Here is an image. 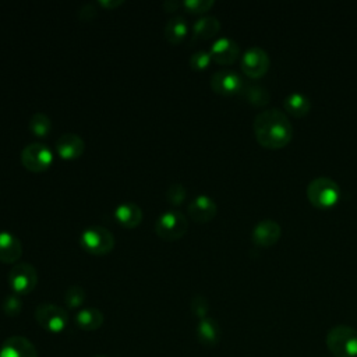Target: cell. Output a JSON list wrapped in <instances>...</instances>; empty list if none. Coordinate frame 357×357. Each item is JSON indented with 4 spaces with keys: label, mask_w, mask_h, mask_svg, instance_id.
Wrapping results in <instances>:
<instances>
[{
    "label": "cell",
    "mask_w": 357,
    "mask_h": 357,
    "mask_svg": "<svg viewBox=\"0 0 357 357\" xmlns=\"http://www.w3.org/2000/svg\"><path fill=\"white\" fill-rule=\"evenodd\" d=\"M188 230L187 216L178 209H167L160 213L155 222L156 234L167 241L183 237Z\"/></svg>",
    "instance_id": "5b68a950"
},
{
    "label": "cell",
    "mask_w": 357,
    "mask_h": 357,
    "mask_svg": "<svg viewBox=\"0 0 357 357\" xmlns=\"http://www.w3.org/2000/svg\"><path fill=\"white\" fill-rule=\"evenodd\" d=\"M123 3H124L123 0H99L98 1V4H100L102 7H106V8H114Z\"/></svg>",
    "instance_id": "d6a6232c"
},
{
    "label": "cell",
    "mask_w": 357,
    "mask_h": 357,
    "mask_svg": "<svg viewBox=\"0 0 357 357\" xmlns=\"http://www.w3.org/2000/svg\"><path fill=\"white\" fill-rule=\"evenodd\" d=\"M113 233L100 225H92L85 227L79 236L81 247L93 255L109 254L114 247Z\"/></svg>",
    "instance_id": "3957f363"
},
{
    "label": "cell",
    "mask_w": 357,
    "mask_h": 357,
    "mask_svg": "<svg viewBox=\"0 0 357 357\" xmlns=\"http://www.w3.org/2000/svg\"><path fill=\"white\" fill-rule=\"evenodd\" d=\"M0 357H38L33 343L25 336H10L0 349Z\"/></svg>",
    "instance_id": "4fadbf2b"
},
{
    "label": "cell",
    "mask_w": 357,
    "mask_h": 357,
    "mask_svg": "<svg viewBox=\"0 0 357 357\" xmlns=\"http://www.w3.org/2000/svg\"><path fill=\"white\" fill-rule=\"evenodd\" d=\"M187 197V188L181 183H173L166 190V199L172 205H181Z\"/></svg>",
    "instance_id": "4316f807"
},
{
    "label": "cell",
    "mask_w": 357,
    "mask_h": 357,
    "mask_svg": "<svg viewBox=\"0 0 357 357\" xmlns=\"http://www.w3.org/2000/svg\"><path fill=\"white\" fill-rule=\"evenodd\" d=\"M142 216L141 206L131 201L121 202L114 208V218L121 226L128 229L137 227L142 222Z\"/></svg>",
    "instance_id": "e0dca14e"
},
{
    "label": "cell",
    "mask_w": 357,
    "mask_h": 357,
    "mask_svg": "<svg viewBox=\"0 0 357 357\" xmlns=\"http://www.w3.org/2000/svg\"><path fill=\"white\" fill-rule=\"evenodd\" d=\"M326 346L335 357H357V331L349 325H336L326 335Z\"/></svg>",
    "instance_id": "7a4b0ae2"
},
{
    "label": "cell",
    "mask_w": 357,
    "mask_h": 357,
    "mask_svg": "<svg viewBox=\"0 0 357 357\" xmlns=\"http://www.w3.org/2000/svg\"><path fill=\"white\" fill-rule=\"evenodd\" d=\"M195 333H197L198 342L206 347L216 346L220 340L219 324L211 317H205L198 321Z\"/></svg>",
    "instance_id": "ac0fdd59"
},
{
    "label": "cell",
    "mask_w": 357,
    "mask_h": 357,
    "mask_svg": "<svg viewBox=\"0 0 357 357\" xmlns=\"http://www.w3.org/2000/svg\"><path fill=\"white\" fill-rule=\"evenodd\" d=\"M98 357H103V356H98Z\"/></svg>",
    "instance_id": "836d02e7"
},
{
    "label": "cell",
    "mask_w": 357,
    "mask_h": 357,
    "mask_svg": "<svg viewBox=\"0 0 357 357\" xmlns=\"http://www.w3.org/2000/svg\"><path fill=\"white\" fill-rule=\"evenodd\" d=\"M29 131L36 137H45L52 130V120L42 112H35L28 120Z\"/></svg>",
    "instance_id": "cb8c5ba5"
},
{
    "label": "cell",
    "mask_w": 357,
    "mask_h": 357,
    "mask_svg": "<svg viewBox=\"0 0 357 357\" xmlns=\"http://www.w3.org/2000/svg\"><path fill=\"white\" fill-rule=\"evenodd\" d=\"M250 103L257 105V106H262L268 102L269 99V92L265 86L259 85V84H245L241 88L240 92Z\"/></svg>",
    "instance_id": "603a6c76"
},
{
    "label": "cell",
    "mask_w": 357,
    "mask_h": 357,
    "mask_svg": "<svg viewBox=\"0 0 357 357\" xmlns=\"http://www.w3.org/2000/svg\"><path fill=\"white\" fill-rule=\"evenodd\" d=\"M187 33H188V24H187V20L181 15H173L165 24L163 35L166 40L172 45L180 43Z\"/></svg>",
    "instance_id": "d6986e66"
},
{
    "label": "cell",
    "mask_w": 357,
    "mask_h": 357,
    "mask_svg": "<svg viewBox=\"0 0 357 357\" xmlns=\"http://www.w3.org/2000/svg\"><path fill=\"white\" fill-rule=\"evenodd\" d=\"M187 212L195 222L206 223L215 218L218 212V205L209 195L199 194L190 201V204L187 205Z\"/></svg>",
    "instance_id": "8fae6325"
},
{
    "label": "cell",
    "mask_w": 357,
    "mask_h": 357,
    "mask_svg": "<svg viewBox=\"0 0 357 357\" xmlns=\"http://www.w3.org/2000/svg\"><path fill=\"white\" fill-rule=\"evenodd\" d=\"M1 310L8 317H15L21 312L22 310V300L20 297V294L17 293H11V294H7L4 298H3V303H1Z\"/></svg>",
    "instance_id": "484cf974"
},
{
    "label": "cell",
    "mask_w": 357,
    "mask_h": 357,
    "mask_svg": "<svg viewBox=\"0 0 357 357\" xmlns=\"http://www.w3.org/2000/svg\"><path fill=\"white\" fill-rule=\"evenodd\" d=\"M35 319L45 331L59 333L63 332L68 324V312L57 304L42 303L35 308Z\"/></svg>",
    "instance_id": "8992f818"
},
{
    "label": "cell",
    "mask_w": 357,
    "mask_h": 357,
    "mask_svg": "<svg viewBox=\"0 0 357 357\" xmlns=\"http://www.w3.org/2000/svg\"><path fill=\"white\" fill-rule=\"evenodd\" d=\"M254 132L257 141L262 146L280 148L291 139L293 127L283 112L271 107L259 112L255 116Z\"/></svg>",
    "instance_id": "6da1fadb"
},
{
    "label": "cell",
    "mask_w": 357,
    "mask_h": 357,
    "mask_svg": "<svg viewBox=\"0 0 357 357\" xmlns=\"http://www.w3.org/2000/svg\"><path fill=\"white\" fill-rule=\"evenodd\" d=\"M213 0H184L181 6L190 13H205L213 6Z\"/></svg>",
    "instance_id": "f546056e"
},
{
    "label": "cell",
    "mask_w": 357,
    "mask_h": 357,
    "mask_svg": "<svg viewBox=\"0 0 357 357\" xmlns=\"http://www.w3.org/2000/svg\"><path fill=\"white\" fill-rule=\"evenodd\" d=\"M280 225L273 219H262L252 229V241L257 245L268 247L275 244L280 237Z\"/></svg>",
    "instance_id": "5bb4252c"
},
{
    "label": "cell",
    "mask_w": 357,
    "mask_h": 357,
    "mask_svg": "<svg viewBox=\"0 0 357 357\" xmlns=\"http://www.w3.org/2000/svg\"><path fill=\"white\" fill-rule=\"evenodd\" d=\"M284 109L293 114V116H304L310 112L311 109V100L307 95L301 93V92H291L289 93L284 100H283Z\"/></svg>",
    "instance_id": "7402d4cb"
},
{
    "label": "cell",
    "mask_w": 357,
    "mask_h": 357,
    "mask_svg": "<svg viewBox=\"0 0 357 357\" xmlns=\"http://www.w3.org/2000/svg\"><path fill=\"white\" fill-rule=\"evenodd\" d=\"M211 61H212V57L206 50H197L190 57V66L194 70H204L209 66Z\"/></svg>",
    "instance_id": "f1b7e54d"
},
{
    "label": "cell",
    "mask_w": 357,
    "mask_h": 357,
    "mask_svg": "<svg viewBox=\"0 0 357 357\" xmlns=\"http://www.w3.org/2000/svg\"><path fill=\"white\" fill-rule=\"evenodd\" d=\"M243 85H244V81L241 79V77L236 71L229 68L218 70L211 77L212 89L222 95L240 93Z\"/></svg>",
    "instance_id": "30bf717a"
},
{
    "label": "cell",
    "mask_w": 357,
    "mask_h": 357,
    "mask_svg": "<svg viewBox=\"0 0 357 357\" xmlns=\"http://www.w3.org/2000/svg\"><path fill=\"white\" fill-rule=\"evenodd\" d=\"M191 312L192 315H195L198 319H202L205 317H208V311H209V303L206 300V297H204L202 294H195L191 298Z\"/></svg>",
    "instance_id": "83f0119b"
},
{
    "label": "cell",
    "mask_w": 357,
    "mask_h": 357,
    "mask_svg": "<svg viewBox=\"0 0 357 357\" xmlns=\"http://www.w3.org/2000/svg\"><path fill=\"white\" fill-rule=\"evenodd\" d=\"M180 6H181V3H180L178 0H165V1L162 3V7H163L166 11H169V13L177 10Z\"/></svg>",
    "instance_id": "1f68e13d"
},
{
    "label": "cell",
    "mask_w": 357,
    "mask_h": 357,
    "mask_svg": "<svg viewBox=\"0 0 357 357\" xmlns=\"http://www.w3.org/2000/svg\"><path fill=\"white\" fill-rule=\"evenodd\" d=\"M307 197L318 208H331L340 197V187L331 177L319 176L308 183Z\"/></svg>",
    "instance_id": "277c9868"
},
{
    "label": "cell",
    "mask_w": 357,
    "mask_h": 357,
    "mask_svg": "<svg viewBox=\"0 0 357 357\" xmlns=\"http://www.w3.org/2000/svg\"><path fill=\"white\" fill-rule=\"evenodd\" d=\"M56 151L63 159H77L85 151V141L75 132H64L56 141Z\"/></svg>",
    "instance_id": "9a60e30c"
},
{
    "label": "cell",
    "mask_w": 357,
    "mask_h": 357,
    "mask_svg": "<svg viewBox=\"0 0 357 357\" xmlns=\"http://www.w3.org/2000/svg\"><path fill=\"white\" fill-rule=\"evenodd\" d=\"M220 29V22L213 15H204L192 25V40H204L215 36Z\"/></svg>",
    "instance_id": "44dd1931"
},
{
    "label": "cell",
    "mask_w": 357,
    "mask_h": 357,
    "mask_svg": "<svg viewBox=\"0 0 357 357\" xmlns=\"http://www.w3.org/2000/svg\"><path fill=\"white\" fill-rule=\"evenodd\" d=\"M8 284L17 294H28L38 284V271L31 262H15L8 272Z\"/></svg>",
    "instance_id": "52a82bcc"
},
{
    "label": "cell",
    "mask_w": 357,
    "mask_h": 357,
    "mask_svg": "<svg viewBox=\"0 0 357 357\" xmlns=\"http://www.w3.org/2000/svg\"><path fill=\"white\" fill-rule=\"evenodd\" d=\"M21 163L31 172H43L53 162L52 149L43 142H31L21 151Z\"/></svg>",
    "instance_id": "ba28073f"
},
{
    "label": "cell",
    "mask_w": 357,
    "mask_h": 357,
    "mask_svg": "<svg viewBox=\"0 0 357 357\" xmlns=\"http://www.w3.org/2000/svg\"><path fill=\"white\" fill-rule=\"evenodd\" d=\"M269 67V56L259 46H250L241 56V68L250 78H259Z\"/></svg>",
    "instance_id": "9c48e42d"
},
{
    "label": "cell",
    "mask_w": 357,
    "mask_h": 357,
    "mask_svg": "<svg viewBox=\"0 0 357 357\" xmlns=\"http://www.w3.org/2000/svg\"><path fill=\"white\" fill-rule=\"evenodd\" d=\"M74 319H75V324L78 328H81L84 331H96L102 326L105 317L99 308L85 307V308H81L75 314Z\"/></svg>",
    "instance_id": "ffe728a7"
},
{
    "label": "cell",
    "mask_w": 357,
    "mask_h": 357,
    "mask_svg": "<svg viewBox=\"0 0 357 357\" xmlns=\"http://www.w3.org/2000/svg\"><path fill=\"white\" fill-rule=\"evenodd\" d=\"M22 255V243L11 231L0 230V261L15 264Z\"/></svg>",
    "instance_id": "2e32d148"
},
{
    "label": "cell",
    "mask_w": 357,
    "mask_h": 357,
    "mask_svg": "<svg viewBox=\"0 0 357 357\" xmlns=\"http://www.w3.org/2000/svg\"><path fill=\"white\" fill-rule=\"evenodd\" d=\"M86 298V291L82 286L79 284H71L66 289L64 294H63V300L64 304L68 308H78L79 305H82V303Z\"/></svg>",
    "instance_id": "d4e9b609"
},
{
    "label": "cell",
    "mask_w": 357,
    "mask_h": 357,
    "mask_svg": "<svg viewBox=\"0 0 357 357\" xmlns=\"http://www.w3.org/2000/svg\"><path fill=\"white\" fill-rule=\"evenodd\" d=\"M79 17L82 20H92L96 14H98V10L95 8V4L93 3H84L79 8Z\"/></svg>",
    "instance_id": "4dcf8cb0"
},
{
    "label": "cell",
    "mask_w": 357,
    "mask_h": 357,
    "mask_svg": "<svg viewBox=\"0 0 357 357\" xmlns=\"http://www.w3.org/2000/svg\"><path fill=\"white\" fill-rule=\"evenodd\" d=\"M209 54L219 64H231L240 54V46L231 38L220 36L211 45Z\"/></svg>",
    "instance_id": "7c38bea8"
}]
</instances>
